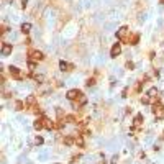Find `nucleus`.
<instances>
[{
  "instance_id": "1",
  "label": "nucleus",
  "mask_w": 164,
  "mask_h": 164,
  "mask_svg": "<svg viewBox=\"0 0 164 164\" xmlns=\"http://www.w3.org/2000/svg\"><path fill=\"white\" fill-rule=\"evenodd\" d=\"M28 59L30 61H35V62H40L45 59V54L41 53V51H38V49H30L28 51Z\"/></svg>"
},
{
  "instance_id": "2",
  "label": "nucleus",
  "mask_w": 164,
  "mask_h": 164,
  "mask_svg": "<svg viewBox=\"0 0 164 164\" xmlns=\"http://www.w3.org/2000/svg\"><path fill=\"white\" fill-rule=\"evenodd\" d=\"M82 95H84V94H82L79 89H71L69 92L66 94V97H67V100H71V102H77Z\"/></svg>"
},
{
  "instance_id": "3",
  "label": "nucleus",
  "mask_w": 164,
  "mask_h": 164,
  "mask_svg": "<svg viewBox=\"0 0 164 164\" xmlns=\"http://www.w3.org/2000/svg\"><path fill=\"white\" fill-rule=\"evenodd\" d=\"M153 113H154L156 118H164V105L159 102H156L153 105Z\"/></svg>"
},
{
  "instance_id": "4",
  "label": "nucleus",
  "mask_w": 164,
  "mask_h": 164,
  "mask_svg": "<svg viewBox=\"0 0 164 164\" xmlns=\"http://www.w3.org/2000/svg\"><path fill=\"white\" fill-rule=\"evenodd\" d=\"M8 72H10V76H12L15 81H21V79H23L21 71L18 69V67H15V66H10V67H8Z\"/></svg>"
},
{
  "instance_id": "5",
  "label": "nucleus",
  "mask_w": 164,
  "mask_h": 164,
  "mask_svg": "<svg viewBox=\"0 0 164 164\" xmlns=\"http://www.w3.org/2000/svg\"><path fill=\"white\" fill-rule=\"evenodd\" d=\"M128 36H130V30H128V26H122V28L117 31V38H118V40L125 41Z\"/></svg>"
},
{
  "instance_id": "6",
  "label": "nucleus",
  "mask_w": 164,
  "mask_h": 164,
  "mask_svg": "<svg viewBox=\"0 0 164 164\" xmlns=\"http://www.w3.org/2000/svg\"><path fill=\"white\" fill-rule=\"evenodd\" d=\"M120 54H122V45H120V43H115L110 49V56L117 57V56H120Z\"/></svg>"
},
{
  "instance_id": "7",
  "label": "nucleus",
  "mask_w": 164,
  "mask_h": 164,
  "mask_svg": "<svg viewBox=\"0 0 164 164\" xmlns=\"http://www.w3.org/2000/svg\"><path fill=\"white\" fill-rule=\"evenodd\" d=\"M12 45L10 43H2V56H10L12 54Z\"/></svg>"
},
{
  "instance_id": "8",
  "label": "nucleus",
  "mask_w": 164,
  "mask_h": 164,
  "mask_svg": "<svg viewBox=\"0 0 164 164\" xmlns=\"http://www.w3.org/2000/svg\"><path fill=\"white\" fill-rule=\"evenodd\" d=\"M33 128H35L36 131H40V130L45 128V118H43V115H41L40 118H36V122L33 123Z\"/></svg>"
},
{
  "instance_id": "9",
  "label": "nucleus",
  "mask_w": 164,
  "mask_h": 164,
  "mask_svg": "<svg viewBox=\"0 0 164 164\" xmlns=\"http://www.w3.org/2000/svg\"><path fill=\"white\" fill-rule=\"evenodd\" d=\"M139 41V33H133V35H130V36L125 40V43H130V45H138Z\"/></svg>"
},
{
  "instance_id": "10",
  "label": "nucleus",
  "mask_w": 164,
  "mask_h": 164,
  "mask_svg": "<svg viewBox=\"0 0 164 164\" xmlns=\"http://www.w3.org/2000/svg\"><path fill=\"white\" fill-rule=\"evenodd\" d=\"M59 67H61L62 71H66V72H69V71L74 69V64H69V62H66V61H61V62H59Z\"/></svg>"
},
{
  "instance_id": "11",
  "label": "nucleus",
  "mask_w": 164,
  "mask_h": 164,
  "mask_svg": "<svg viewBox=\"0 0 164 164\" xmlns=\"http://www.w3.org/2000/svg\"><path fill=\"white\" fill-rule=\"evenodd\" d=\"M43 118H45V128H46V130H54V128H56V123H53L48 117L43 115Z\"/></svg>"
},
{
  "instance_id": "12",
  "label": "nucleus",
  "mask_w": 164,
  "mask_h": 164,
  "mask_svg": "<svg viewBox=\"0 0 164 164\" xmlns=\"http://www.w3.org/2000/svg\"><path fill=\"white\" fill-rule=\"evenodd\" d=\"M141 123H143V115L138 113V115L135 117V120H133V127L138 128V127H141Z\"/></svg>"
},
{
  "instance_id": "13",
  "label": "nucleus",
  "mask_w": 164,
  "mask_h": 164,
  "mask_svg": "<svg viewBox=\"0 0 164 164\" xmlns=\"http://www.w3.org/2000/svg\"><path fill=\"white\" fill-rule=\"evenodd\" d=\"M148 95L151 97V100H156V98H159V90L154 87V89H151L149 92H148Z\"/></svg>"
},
{
  "instance_id": "14",
  "label": "nucleus",
  "mask_w": 164,
  "mask_h": 164,
  "mask_svg": "<svg viewBox=\"0 0 164 164\" xmlns=\"http://www.w3.org/2000/svg\"><path fill=\"white\" fill-rule=\"evenodd\" d=\"M74 139H76V144H77L79 148H84V138H82V135H74Z\"/></svg>"
},
{
  "instance_id": "15",
  "label": "nucleus",
  "mask_w": 164,
  "mask_h": 164,
  "mask_svg": "<svg viewBox=\"0 0 164 164\" xmlns=\"http://www.w3.org/2000/svg\"><path fill=\"white\" fill-rule=\"evenodd\" d=\"M26 105H28V108H30V107H33V105H36V98L33 97V95H30V97L26 98Z\"/></svg>"
},
{
  "instance_id": "16",
  "label": "nucleus",
  "mask_w": 164,
  "mask_h": 164,
  "mask_svg": "<svg viewBox=\"0 0 164 164\" xmlns=\"http://www.w3.org/2000/svg\"><path fill=\"white\" fill-rule=\"evenodd\" d=\"M30 30H31V25H30V23H23V25H21V31H23L25 35H28Z\"/></svg>"
},
{
  "instance_id": "17",
  "label": "nucleus",
  "mask_w": 164,
  "mask_h": 164,
  "mask_svg": "<svg viewBox=\"0 0 164 164\" xmlns=\"http://www.w3.org/2000/svg\"><path fill=\"white\" fill-rule=\"evenodd\" d=\"M64 120L67 123H77V118H76L74 115H67V117H64Z\"/></svg>"
},
{
  "instance_id": "18",
  "label": "nucleus",
  "mask_w": 164,
  "mask_h": 164,
  "mask_svg": "<svg viewBox=\"0 0 164 164\" xmlns=\"http://www.w3.org/2000/svg\"><path fill=\"white\" fill-rule=\"evenodd\" d=\"M141 103H143V105L151 103V97H149V95H143V97H141Z\"/></svg>"
},
{
  "instance_id": "19",
  "label": "nucleus",
  "mask_w": 164,
  "mask_h": 164,
  "mask_svg": "<svg viewBox=\"0 0 164 164\" xmlns=\"http://www.w3.org/2000/svg\"><path fill=\"white\" fill-rule=\"evenodd\" d=\"M72 143H76L74 135H72V136H67V138H64V144H72Z\"/></svg>"
},
{
  "instance_id": "20",
  "label": "nucleus",
  "mask_w": 164,
  "mask_h": 164,
  "mask_svg": "<svg viewBox=\"0 0 164 164\" xmlns=\"http://www.w3.org/2000/svg\"><path fill=\"white\" fill-rule=\"evenodd\" d=\"M15 108H16V110H23V108H25V103L21 102V100H16V103H15Z\"/></svg>"
},
{
  "instance_id": "21",
  "label": "nucleus",
  "mask_w": 164,
  "mask_h": 164,
  "mask_svg": "<svg viewBox=\"0 0 164 164\" xmlns=\"http://www.w3.org/2000/svg\"><path fill=\"white\" fill-rule=\"evenodd\" d=\"M35 67H36V62H35V61H28V69H30V72H33V71H35Z\"/></svg>"
},
{
  "instance_id": "22",
  "label": "nucleus",
  "mask_w": 164,
  "mask_h": 164,
  "mask_svg": "<svg viewBox=\"0 0 164 164\" xmlns=\"http://www.w3.org/2000/svg\"><path fill=\"white\" fill-rule=\"evenodd\" d=\"M127 69L128 71H133V69H135V62H133V61H128L127 62Z\"/></svg>"
},
{
  "instance_id": "23",
  "label": "nucleus",
  "mask_w": 164,
  "mask_h": 164,
  "mask_svg": "<svg viewBox=\"0 0 164 164\" xmlns=\"http://www.w3.org/2000/svg\"><path fill=\"white\" fill-rule=\"evenodd\" d=\"M86 84H87V87H92V86H94V84H95V79H94V77L87 79V82H86Z\"/></svg>"
},
{
  "instance_id": "24",
  "label": "nucleus",
  "mask_w": 164,
  "mask_h": 164,
  "mask_svg": "<svg viewBox=\"0 0 164 164\" xmlns=\"http://www.w3.org/2000/svg\"><path fill=\"white\" fill-rule=\"evenodd\" d=\"M35 143H36V144H43V138H41V136H36Z\"/></svg>"
},
{
  "instance_id": "25",
  "label": "nucleus",
  "mask_w": 164,
  "mask_h": 164,
  "mask_svg": "<svg viewBox=\"0 0 164 164\" xmlns=\"http://www.w3.org/2000/svg\"><path fill=\"white\" fill-rule=\"evenodd\" d=\"M5 30H7V26H5V25H2V26H0V35H4Z\"/></svg>"
},
{
  "instance_id": "26",
  "label": "nucleus",
  "mask_w": 164,
  "mask_h": 164,
  "mask_svg": "<svg viewBox=\"0 0 164 164\" xmlns=\"http://www.w3.org/2000/svg\"><path fill=\"white\" fill-rule=\"evenodd\" d=\"M79 158H81V156H72V158H71V163H76V161H77Z\"/></svg>"
},
{
  "instance_id": "27",
  "label": "nucleus",
  "mask_w": 164,
  "mask_h": 164,
  "mask_svg": "<svg viewBox=\"0 0 164 164\" xmlns=\"http://www.w3.org/2000/svg\"><path fill=\"white\" fill-rule=\"evenodd\" d=\"M26 7V0H23V2H21V8H25Z\"/></svg>"
},
{
  "instance_id": "28",
  "label": "nucleus",
  "mask_w": 164,
  "mask_h": 164,
  "mask_svg": "<svg viewBox=\"0 0 164 164\" xmlns=\"http://www.w3.org/2000/svg\"><path fill=\"white\" fill-rule=\"evenodd\" d=\"M159 4H164V0H159Z\"/></svg>"
}]
</instances>
